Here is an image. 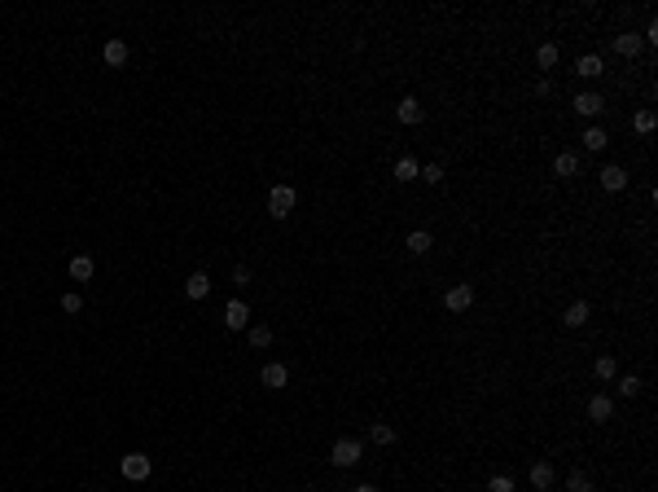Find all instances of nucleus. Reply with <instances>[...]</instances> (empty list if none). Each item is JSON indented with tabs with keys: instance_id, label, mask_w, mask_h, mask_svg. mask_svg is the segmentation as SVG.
Here are the masks:
<instances>
[{
	"instance_id": "39448f33",
	"label": "nucleus",
	"mask_w": 658,
	"mask_h": 492,
	"mask_svg": "<svg viewBox=\"0 0 658 492\" xmlns=\"http://www.w3.org/2000/svg\"><path fill=\"white\" fill-rule=\"evenodd\" d=\"M102 57H106V67H127V57H132V48H127V40H119V36H110L106 40V48H102Z\"/></svg>"
},
{
	"instance_id": "a211bd4d",
	"label": "nucleus",
	"mask_w": 658,
	"mask_h": 492,
	"mask_svg": "<svg viewBox=\"0 0 658 492\" xmlns=\"http://www.w3.org/2000/svg\"><path fill=\"white\" fill-rule=\"evenodd\" d=\"M185 294H189V299H206V294H211V277L206 273H189L185 277Z\"/></svg>"
},
{
	"instance_id": "5701e85b",
	"label": "nucleus",
	"mask_w": 658,
	"mask_h": 492,
	"mask_svg": "<svg viewBox=\"0 0 658 492\" xmlns=\"http://www.w3.org/2000/svg\"><path fill=\"white\" fill-rule=\"evenodd\" d=\"M71 277L75 282H88L92 277V255H71Z\"/></svg>"
},
{
	"instance_id": "9d476101",
	"label": "nucleus",
	"mask_w": 658,
	"mask_h": 492,
	"mask_svg": "<svg viewBox=\"0 0 658 492\" xmlns=\"http://www.w3.org/2000/svg\"><path fill=\"white\" fill-rule=\"evenodd\" d=\"M588 317H592V308H588V299H575L566 313H562V325L566 330H580V325H588Z\"/></svg>"
},
{
	"instance_id": "20e7f679",
	"label": "nucleus",
	"mask_w": 658,
	"mask_h": 492,
	"mask_svg": "<svg viewBox=\"0 0 658 492\" xmlns=\"http://www.w3.org/2000/svg\"><path fill=\"white\" fill-rule=\"evenodd\" d=\"M470 303H474V286L470 282H456V286H448V294H443V308H448V313H465Z\"/></svg>"
},
{
	"instance_id": "393cba45",
	"label": "nucleus",
	"mask_w": 658,
	"mask_h": 492,
	"mask_svg": "<svg viewBox=\"0 0 658 492\" xmlns=\"http://www.w3.org/2000/svg\"><path fill=\"white\" fill-rule=\"evenodd\" d=\"M615 387H619V396H623V400H632V396H640V378H636V374H623V378H619Z\"/></svg>"
},
{
	"instance_id": "cd10ccee",
	"label": "nucleus",
	"mask_w": 658,
	"mask_h": 492,
	"mask_svg": "<svg viewBox=\"0 0 658 492\" xmlns=\"http://www.w3.org/2000/svg\"><path fill=\"white\" fill-rule=\"evenodd\" d=\"M62 313H71V317H75V313H84V299H79L75 290H66V294H62Z\"/></svg>"
},
{
	"instance_id": "412c9836",
	"label": "nucleus",
	"mask_w": 658,
	"mask_h": 492,
	"mask_svg": "<svg viewBox=\"0 0 658 492\" xmlns=\"http://www.w3.org/2000/svg\"><path fill=\"white\" fill-rule=\"evenodd\" d=\"M430 246H435V238L426 233V228H413V233H408V251H413V255H426Z\"/></svg>"
},
{
	"instance_id": "bb28decb",
	"label": "nucleus",
	"mask_w": 658,
	"mask_h": 492,
	"mask_svg": "<svg viewBox=\"0 0 658 492\" xmlns=\"http://www.w3.org/2000/svg\"><path fill=\"white\" fill-rule=\"evenodd\" d=\"M268 343H272L268 325H251V348H268Z\"/></svg>"
},
{
	"instance_id": "dca6fc26",
	"label": "nucleus",
	"mask_w": 658,
	"mask_h": 492,
	"mask_svg": "<svg viewBox=\"0 0 658 492\" xmlns=\"http://www.w3.org/2000/svg\"><path fill=\"white\" fill-rule=\"evenodd\" d=\"M553 172L562 176V180H570V176H580V154H575V150H562V154L553 158Z\"/></svg>"
},
{
	"instance_id": "4468645a",
	"label": "nucleus",
	"mask_w": 658,
	"mask_h": 492,
	"mask_svg": "<svg viewBox=\"0 0 658 492\" xmlns=\"http://www.w3.org/2000/svg\"><path fill=\"white\" fill-rule=\"evenodd\" d=\"M421 176V163L413 158V154H400L395 158V180H400V185H408V180H417Z\"/></svg>"
},
{
	"instance_id": "9b49d317",
	"label": "nucleus",
	"mask_w": 658,
	"mask_h": 492,
	"mask_svg": "<svg viewBox=\"0 0 658 492\" xmlns=\"http://www.w3.org/2000/svg\"><path fill=\"white\" fill-rule=\"evenodd\" d=\"M246 321H251L246 303H241V299H228V303H224V325H228V330H246Z\"/></svg>"
},
{
	"instance_id": "2f4dec72",
	"label": "nucleus",
	"mask_w": 658,
	"mask_h": 492,
	"mask_svg": "<svg viewBox=\"0 0 658 492\" xmlns=\"http://www.w3.org/2000/svg\"><path fill=\"white\" fill-rule=\"evenodd\" d=\"M246 282H251V268L237 264V268H233V286H246Z\"/></svg>"
},
{
	"instance_id": "aec40b11",
	"label": "nucleus",
	"mask_w": 658,
	"mask_h": 492,
	"mask_svg": "<svg viewBox=\"0 0 658 492\" xmlns=\"http://www.w3.org/2000/svg\"><path fill=\"white\" fill-rule=\"evenodd\" d=\"M606 145H610V137H606V128H597V123H592L588 132H584V150H588V154H601Z\"/></svg>"
},
{
	"instance_id": "6ab92c4d",
	"label": "nucleus",
	"mask_w": 658,
	"mask_h": 492,
	"mask_svg": "<svg viewBox=\"0 0 658 492\" xmlns=\"http://www.w3.org/2000/svg\"><path fill=\"white\" fill-rule=\"evenodd\" d=\"M557 57H562V48H557L553 40L536 48V67H540V71H553V67H557Z\"/></svg>"
},
{
	"instance_id": "f8f14e48",
	"label": "nucleus",
	"mask_w": 658,
	"mask_h": 492,
	"mask_svg": "<svg viewBox=\"0 0 658 492\" xmlns=\"http://www.w3.org/2000/svg\"><path fill=\"white\" fill-rule=\"evenodd\" d=\"M575 75H584V79H601V75H606L601 53H584L580 62H575Z\"/></svg>"
},
{
	"instance_id": "ddd939ff",
	"label": "nucleus",
	"mask_w": 658,
	"mask_h": 492,
	"mask_svg": "<svg viewBox=\"0 0 658 492\" xmlns=\"http://www.w3.org/2000/svg\"><path fill=\"white\" fill-rule=\"evenodd\" d=\"M610 414H615V400L606 396V391H597V396L588 400V418L592 422H610Z\"/></svg>"
},
{
	"instance_id": "c85d7f7f",
	"label": "nucleus",
	"mask_w": 658,
	"mask_h": 492,
	"mask_svg": "<svg viewBox=\"0 0 658 492\" xmlns=\"http://www.w3.org/2000/svg\"><path fill=\"white\" fill-rule=\"evenodd\" d=\"M654 123H658L654 110H636V132H654Z\"/></svg>"
},
{
	"instance_id": "4be33fe9",
	"label": "nucleus",
	"mask_w": 658,
	"mask_h": 492,
	"mask_svg": "<svg viewBox=\"0 0 658 492\" xmlns=\"http://www.w3.org/2000/svg\"><path fill=\"white\" fill-rule=\"evenodd\" d=\"M369 439H373V444H382V449L395 444V426H391V422H373V426H369Z\"/></svg>"
},
{
	"instance_id": "423d86ee",
	"label": "nucleus",
	"mask_w": 658,
	"mask_h": 492,
	"mask_svg": "<svg viewBox=\"0 0 658 492\" xmlns=\"http://www.w3.org/2000/svg\"><path fill=\"white\" fill-rule=\"evenodd\" d=\"M259 383H263V387H272V391H281V387L290 383V369L281 365V360H268V365L259 369Z\"/></svg>"
},
{
	"instance_id": "473e14b6",
	"label": "nucleus",
	"mask_w": 658,
	"mask_h": 492,
	"mask_svg": "<svg viewBox=\"0 0 658 492\" xmlns=\"http://www.w3.org/2000/svg\"><path fill=\"white\" fill-rule=\"evenodd\" d=\"M351 492H377V488H373V484H360V488H351Z\"/></svg>"
},
{
	"instance_id": "f03ea898",
	"label": "nucleus",
	"mask_w": 658,
	"mask_h": 492,
	"mask_svg": "<svg viewBox=\"0 0 658 492\" xmlns=\"http://www.w3.org/2000/svg\"><path fill=\"white\" fill-rule=\"evenodd\" d=\"M294 203H299L294 185H272V189H268V216H272V220H286L290 211H294Z\"/></svg>"
},
{
	"instance_id": "6e6552de",
	"label": "nucleus",
	"mask_w": 658,
	"mask_h": 492,
	"mask_svg": "<svg viewBox=\"0 0 658 492\" xmlns=\"http://www.w3.org/2000/svg\"><path fill=\"white\" fill-rule=\"evenodd\" d=\"M395 119H400V123H408V128H417V123L426 119V110H421V102H417V97H404V102L395 106Z\"/></svg>"
},
{
	"instance_id": "1a4fd4ad",
	"label": "nucleus",
	"mask_w": 658,
	"mask_h": 492,
	"mask_svg": "<svg viewBox=\"0 0 658 492\" xmlns=\"http://www.w3.org/2000/svg\"><path fill=\"white\" fill-rule=\"evenodd\" d=\"M597 176H601V189H610V193H619V189H628V172H623L619 163H606V168H601Z\"/></svg>"
},
{
	"instance_id": "7ed1b4c3",
	"label": "nucleus",
	"mask_w": 658,
	"mask_h": 492,
	"mask_svg": "<svg viewBox=\"0 0 658 492\" xmlns=\"http://www.w3.org/2000/svg\"><path fill=\"white\" fill-rule=\"evenodd\" d=\"M119 470H123V479H132V484H141V479H150V470H154V462L145 453H127L123 462H119Z\"/></svg>"
},
{
	"instance_id": "b1692460",
	"label": "nucleus",
	"mask_w": 658,
	"mask_h": 492,
	"mask_svg": "<svg viewBox=\"0 0 658 492\" xmlns=\"http://www.w3.org/2000/svg\"><path fill=\"white\" fill-rule=\"evenodd\" d=\"M592 374H597V383H610L615 374H619V365H615V356H597V365H592Z\"/></svg>"
},
{
	"instance_id": "f257e3e1",
	"label": "nucleus",
	"mask_w": 658,
	"mask_h": 492,
	"mask_svg": "<svg viewBox=\"0 0 658 492\" xmlns=\"http://www.w3.org/2000/svg\"><path fill=\"white\" fill-rule=\"evenodd\" d=\"M329 462L342 466V470H347V466H360V462H365V444H360V439H351V435H342L338 444L329 449Z\"/></svg>"
},
{
	"instance_id": "0eeeda50",
	"label": "nucleus",
	"mask_w": 658,
	"mask_h": 492,
	"mask_svg": "<svg viewBox=\"0 0 658 492\" xmlns=\"http://www.w3.org/2000/svg\"><path fill=\"white\" fill-rule=\"evenodd\" d=\"M570 106H575V114H584V119H597V114L606 110V97L601 93H580Z\"/></svg>"
},
{
	"instance_id": "2eb2a0df",
	"label": "nucleus",
	"mask_w": 658,
	"mask_h": 492,
	"mask_svg": "<svg viewBox=\"0 0 658 492\" xmlns=\"http://www.w3.org/2000/svg\"><path fill=\"white\" fill-rule=\"evenodd\" d=\"M640 48H645V40H640L636 31H623V36H615V53H619V57H636Z\"/></svg>"
},
{
	"instance_id": "a878e982",
	"label": "nucleus",
	"mask_w": 658,
	"mask_h": 492,
	"mask_svg": "<svg viewBox=\"0 0 658 492\" xmlns=\"http://www.w3.org/2000/svg\"><path fill=\"white\" fill-rule=\"evenodd\" d=\"M566 492H597V488H592V479L584 470H575V474H566Z\"/></svg>"
},
{
	"instance_id": "7c9ffc66",
	"label": "nucleus",
	"mask_w": 658,
	"mask_h": 492,
	"mask_svg": "<svg viewBox=\"0 0 658 492\" xmlns=\"http://www.w3.org/2000/svg\"><path fill=\"white\" fill-rule=\"evenodd\" d=\"M421 180H426V185H439V180H443V168H439V163H426V168H421Z\"/></svg>"
},
{
	"instance_id": "c756f323",
	"label": "nucleus",
	"mask_w": 658,
	"mask_h": 492,
	"mask_svg": "<svg viewBox=\"0 0 658 492\" xmlns=\"http://www.w3.org/2000/svg\"><path fill=\"white\" fill-rule=\"evenodd\" d=\"M487 492H514V479H509V474H491V479H487Z\"/></svg>"
},
{
	"instance_id": "f3484780",
	"label": "nucleus",
	"mask_w": 658,
	"mask_h": 492,
	"mask_svg": "<svg viewBox=\"0 0 658 492\" xmlns=\"http://www.w3.org/2000/svg\"><path fill=\"white\" fill-rule=\"evenodd\" d=\"M526 479H531V488H553V479H557V470H553V462H536L531 466V474H526Z\"/></svg>"
}]
</instances>
